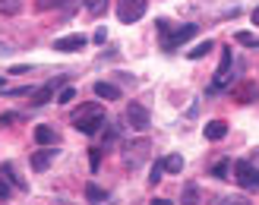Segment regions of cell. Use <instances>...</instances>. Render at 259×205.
I'll list each match as a JSON object with an SVG mask.
<instances>
[{
  "label": "cell",
  "instance_id": "6da1fadb",
  "mask_svg": "<svg viewBox=\"0 0 259 205\" xmlns=\"http://www.w3.org/2000/svg\"><path fill=\"white\" fill-rule=\"evenodd\" d=\"M73 126L85 136H95L101 126H105V108L98 101H89V105H79V111L73 114Z\"/></svg>",
  "mask_w": 259,
  "mask_h": 205
},
{
  "label": "cell",
  "instance_id": "7a4b0ae2",
  "mask_svg": "<svg viewBox=\"0 0 259 205\" xmlns=\"http://www.w3.org/2000/svg\"><path fill=\"white\" fill-rule=\"evenodd\" d=\"M234 180L243 189H259V168L250 161H234Z\"/></svg>",
  "mask_w": 259,
  "mask_h": 205
},
{
  "label": "cell",
  "instance_id": "3957f363",
  "mask_svg": "<svg viewBox=\"0 0 259 205\" xmlns=\"http://www.w3.org/2000/svg\"><path fill=\"white\" fill-rule=\"evenodd\" d=\"M126 123L133 126V130H149V123H152V114H149V108L146 105H139V101H130L126 105Z\"/></svg>",
  "mask_w": 259,
  "mask_h": 205
},
{
  "label": "cell",
  "instance_id": "277c9868",
  "mask_svg": "<svg viewBox=\"0 0 259 205\" xmlns=\"http://www.w3.org/2000/svg\"><path fill=\"white\" fill-rule=\"evenodd\" d=\"M146 16V0H117V19L120 22H136Z\"/></svg>",
  "mask_w": 259,
  "mask_h": 205
},
{
  "label": "cell",
  "instance_id": "5b68a950",
  "mask_svg": "<svg viewBox=\"0 0 259 205\" xmlns=\"http://www.w3.org/2000/svg\"><path fill=\"white\" fill-rule=\"evenodd\" d=\"M231 98H234L237 105H253V101H259V85L253 79H243L231 88Z\"/></svg>",
  "mask_w": 259,
  "mask_h": 205
},
{
  "label": "cell",
  "instance_id": "8992f818",
  "mask_svg": "<svg viewBox=\"0 0 259 205\" xmlns=\"http://www.w3.org/2000/svg\"><path fill=\"white\" fill-rule=\"evenodd\" d=\"M149 155V139H136V142H130L123 148V161L130 164V168H136V164H142Z\"/></svg>",
  "mask_w": 259,
  "mask_h": 205
},
{
  "label": "cell",
  "instance_id": "52a82bcc",
  "mask_svg": "<svg viewBox=\"0 0 259 205\" xmlns=\"http://www.w3.org/2000/svg\"><path fill=\"white\" fill-rule=\"evenodd\" d=\"M231 63H234V54H231V47H225L222 50V63H218V73H215V79H212V92L215 88H225L228 85V79H231Z\"/></svg>",
  "mask_w": 259,
  "mask_h": 205
},
{
  "label": "cell",
  "instance_id": "ba28073f",
  "mask_svg": "<svg viewBox=\"0 0 259 205\" xmlns=\"http://www.w3.org/2000/svg\"><path fill=\"white\" fill-rule=\"evenodd\" d=\"M57 88H63V76H60V79H54V82H48V85H41V88H35V92L29 95V98H32V105H35V108L48 105V101L54 98V92H57Z\"/></svg>",
  "mask_w": 259,
  "mask_h": 205
},
{
  "label": "cell",
  "instance_id": "9c48e42d",
  "mask_svg": "<svg viewBox=\"0 0 259 205\" xmlns=\"http://www.w3.org/2000/svg\"><path fill=\"white\" fill-rule=\"evenodd\" d=\"M196 35V25H184V29H174L171 35H164V50H174L177 44H184V41H190V38Z\"/></svg>",
  "mask_w": 259,
  "mask_h": 205
},
{
  "label": "cell",
  "instance_id": "30bf717a",
  "mask_svg": "<svg viewBox=\"0 0 259 205\" xmlns=\"http://www.w3.org/2000/svg\"><path fill=\"white\" fill-rule=\"evenodd\" d=\"M202 133H205L209 142H222V139L228 136V123L225 120H209V123L202 126Z\"/></svg>",
  "mask_w": 259,
  "mask_h": 205
},
{
  "label": "cell",
  "instance_id": "8fae6325",
  "mask_svg": "<svg viewBox=\"0 0 259 205\" xmlns=\"http://www.w3.org/2000/svg\"><path fill=\"white\" fill-rule=\"evenodd\" d=\"M79 47H85V35H67V38H57L54 41V50H63V54L79 50Z\"/></svg>",
  "mask_w": 259,
  "mask_h": 205
},
{
  "label": "cell",
  "instance_id": "7c38bea8",
  "mask_svg": "<svg viewBox=\"0 0 259 205\" xmlns=\"http://www.w3.org/2000/svg\"><path fill=\"white\" fill-rule=\"evenodd\" d=\"M54 155H57L54 148H41V151H35V155H32V168H35V171H48V168H51V161H54Z\"/></svg>",
  "mask_w": 259,
  "mask_h": 205
},
{
  "label": "cell",
  "instance_id": "4fadbf2b",
  "mask_svg": "<svg viewBox=\"0 0 259 205\" xmlns=\"http://www.w3.org/2000/svg\"><path fill=\"white\" fill-rule=\"evenodd\" d=\"M95 95L105 98V101H117V98H120V88L111 85V82H95Z\"/></svg>",
  "mask_w": 259,
  "mask_h": 205
},
{
  "label": "cell",
  "instance_id": "5bb4252c",
  "mask_svg": "<svg viewBox=\"0 0 259 205\" xmlns=\"http://www.w3.org/2000/svg\"><path fill=\"white\" fill-rule=\"evenodd\" d=\"M35 142L38 145H51V142H57V133L51 130V126H35Z\"/></svg>",
  "mask_w": 259,
  "mask_h": 205
},
{
  "label": "cell",
  "instance_id": "9a60e30c",
  "mask_svg": "<svg viewBox=\"0 0 259 205\" xmlns=\"http://www.w3.org/2000/svg\"><path fill=\"white\" fill-rule=\"evenodd\" d=\"M180 202H184V205H202V193H199V186H196V183H190V186L184 189V196H180Z\"/></svg>",
  "mask_w": 259,
  "mask_h": 205
},
{
  "label": "cell",
  "instance_id": "2e32d148",
  "mask_svg": "<svg viewBox=\"0 0 259 205\" xmlns=\"http://www.w3.org/2000/svg\"><path fill=\"white\" fill-rule=\"evenodd\" d=\"M85 199L92 202V205H101V202H105V189L95 186V183H89V186H85Z\"/></svg>",
  "mask_w": 259,
  "mask_h": 205
},
{
  "label": "cell",
  "instance_id": "e0dca14e",
  "mask_svg": "<svg viewBox=\"0 0 259 205\" xmlns=\"http://www.w3.org/2000/svg\"><path fill=\"white\" fill-rule=\"evenodd\" d=\"M19 10H22V0H0V13L4 16H16Z\"/></svg>",
  "mask_w": 259,
  "mask_h": 205
},
{
  "label": "cell",
  "instance_id": "ac0fdd59",
  "mask_svg": "<svg viewBox=\"0 0 259 205\" xmlns=\"http://www.w3.org/2000/svg\"><path fill=\"white\" fill-rule=\"evenodd\" d=\"M164 171L180 174V171H184V158H180V155H167V158H164Z\"/></svg>",
  "mask_w": 259,
  "mask_h": 205
},
{
  "label": "cell",
  "instance_id": "d6986e66",
  "mask_svg": "<svg viewBox=\"0 0 259 205\" xmlns=\"http://www.w3.org/2000/svg\"><path fill=\"white\" fill-rule=\"evenodd\" d=\"M0 171H4V174L10 177V183L16 186V189H25V180H22V177H16V171H13V164H0Z\"/></svg>",
  "mask_w": 259,
  "mask_h": 205
},
{
  "label": "cell",
  "instance_id": "ffe728a7",
  "mask_svg": "<svg viewBox=\"0 0 259 205\" xmlns=\"http://www.w3.org/2000/svg\"><path fill=\"white\" fill-rule=\"evenodd\" d=\"M228 174H231V161L222 158V161H218L215 168H212V177H218V180H228Z\"/></svg>",
  "mask_w": 259,
  "mask_h": 205
},
{
  "label": "cell",
  "instance_id": "44dd1931",
  "mask_svg": "<svg viewBox=\"0 0 259 205\" xmlns=\"http://www.w3.org/2000/svg\"><path fill=\"white\" fill-rule=\"evenodd\" d=\"M234 41L243 44V47H259V38L250 35V32H237V35H234Z\"/></svg>",
  "mask_w": 259,
  "mask_h": 205
},
{
  "label": "cell",
  "instance_id": "7402d4cb",
  "mask_svg": "<svg viewBox=\"0 0 259 205\" xmlns=\"http://www.w3.org/2000/svg\"><path fill=\"white\" fill-rule=\"evenodd\" d=\"M209 50H212V41H202V44H196L193 50H187V57H190V60H199V57L209 54Z\"/></svg>",
  "mask_w": 259,
  "mask_h": 205
},
{
  "label": "cell",
  "instance_id": "603a6c76",
  "mask_svg": "<svg viewBox=\"0 0 259 205\" xmlns=\"http://www.w3.org/2000/svg\"><path fill=\"white\" fill-rule=\"evenodd\" d=\"M85 10L92 13V16H101V13L108 10V0H85Z\"/></svg>",
  "mask_w": 259,
  "mask_h": 205
},
{
  "label": "cell",
  "instance_id": "cb8c5ba5",
  "mask_svg": "<svg viewBox=\"0 0 259 205\" xmlns=\"http://www.w3.org/2000/svg\"><path fill=\"white\" fill-rule=\"evenodd\" d=\"M73 98H76V88L73 85H63L60 92H57V105H70Z\"/></svg>",
  "mask_w": 259,
  "mask_h": 205
},
{
  "label": "cell",
  "instance_id": "d4e9b609",
  "mask_svg": "<svg viewBox=\"0 0 259 205\" xmlns=\"http://www.w3.org/2000/svg\"><path fill=\"white\" fill-rule=\"evenodd\" d=\"M215 205H253V202H250L247 196H222Z\"/></svg>",
  "mask_w": 259,
  "mask_h": 205
},
{
  "label": "cell",
  "instance_id": "484cf974",
  "mask_svg": "<svg viewBox=\"0 0 259 205\" xmlns=\"http://www.w3.org/2000/svg\"><path fill=\"white\" fill-rule=\"evenodd\" d=\"M10 193H13V183H10V177L4 174V171H0V199H10Z\"/></svg>",
  "mask_w": 259,
  "mask_h": 205
},
{
  "label": "cell",
  "instance_id": "4316f807",
  "mask_svg": "<svg viewBox=\"0 0 259 205\" xmlns=\"http://www.w3.org/2000/svg\"><path fill=\"white\" fill-rule=\"evenodd\" d=\"M161 174H164V161H155V168H152V174H149V183L155 186V183L161 180Z\"/></svg>",
  "mask_w": 259,
  "mask_h": 205
},
{
  "label": "cell",
  "instance_id": "83f0119b",
  "mask_svg": "<svg viewBox=\"0 0 259 205\" xmlns=\"http://www.w3.org/2000/svg\"><path fill=\"white\" fill-rule=\"evenodd\" d=\"M63 4H67V0H38V10H57Z\"/></svg>",
  "mask_w": 259,
  "mask_h": 205
},
{
  "label": "cell",
  "instance_id": "f1b7e54d",
  "mask_svg": "<svg viewBox=\"0 0 259 205\" xmlns=\"http://www.w3.org/2000/svg\"><path fill=\"white\" fill-rule=\"evenodd\" d=\"M19 120V114H0V126H10V123H16Z\"/></svg>",
  "mask_w": 259,
  "mask_h": 205
},
{
  "label": "cell",
  "instance_id": "f546056e",
  "mask_svg": "<svg viewBox=\"0 0 259 205\" xmlns=\"http://www.w3.org/2000/svg\"><path fill=\"white\" fill-rule=\"evenodd\" d=\"M89 161H92V171H98V164H101V148H92V158H89Z\"/></svg>",
  "mask_w": 259,
  "mask_h": 205
},
{
  "label": "cell",
  "instance_id": "4dcf8cb0",
  "mask_svg": "<svg viewBox=\"0 0 259 205\" xmlns=\"http://www.w3.org/2000/svg\"><path fill=\"white\" fill-rule=\"evenodd\" d=\"M105 38H108V32H105V29H98V32H95V41H98V44H105Z\"/></svg>",
  "mask_w": 259,
  "mask_h": 205
},
{
  "label": "cell",
  "instance_id": "1f68e13d",
  "mask_svg": "<svg viewBox=\"0 0 259 205\" xmlns=\"http://www.w3.org/2000/svg\"><path fill=\"white\" fill-rule=\"evenodd\" d=\"M152 205H171V199H152Z\"/></svg>",
  "mask_w": 259,
  "mask_h": 205
},
{
  "label": "cell",
  "instance_id": "d6a6232c",
  "mask_svg": "<svg viewBox=\"0 0 259 205\" xmlns=\"http://www.w3.org/2000/svg\"><path fill=\"white\" fill-rule=\"evenodd\" d=\"M250 164H256V168H259V148H256V155L250 158Z\"/></svg>",
  "mask_w": 259,
  "mask_h": 205
},
{
  "label": "cell",
  "instance_id": "836d02e7",
  "mask_svg": "<svg viewBox=\"0 0 259 205\" xmlns=\"http://www.w3.org/2000/svg\"><path fill=\"white\" fill-rule=\"evenodd\" d=\"M253 25H259V7L253 10Z\"/></svg>",
  "mask_w": 259,
  "mask_h": 205
},
{
  "label": "cell",
  "instance_id": "e575fe53",
  "mask_svg": "<svg viewBox=\"0 0 259 205\" xmlns=\"http://www.w3.org/2000/svg\"><path fill=\"white\" fill-rule=\"evenodd\" d=\"M0 85H4V76H0Z\"/></svg>",
  "mask_w": 259,
  "mask_h": 205
}]
</instances>
